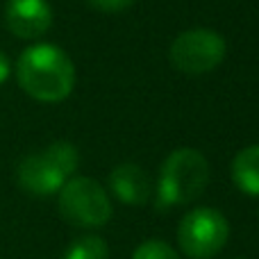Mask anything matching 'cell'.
<instances>
[{
  "label": "cell",
  "instance_id": "cell-8",
  "mask_svg": "<svg viewBox=\"0 0 259 259\" xmlns=\"http://www.w3.org/2000/svg\"><path fill=\"white\" fill-rule=\"evenodd\" d=\"M109 189L121 202L132 207H141L150 200L152 184L146 170L137 164H118L109 173Z\"/></svg>",
  "mask_w": 259,
  "mask_h": 259
},
{
  "label": "cell",
  "instance_id": "cell-13",
  "mask_svg": "<svg viewBox=\"0 0 259 259\" xmlns=\"http://www.w3.org/2000/svg\"><path fill=\"white\" fill-rule=\"evenodd\" d=\"M87 3H89L91 7L100 9V12L112 14V12H123V9H127L134 0H87Z\"/></svg>",
  "mask_w": 259,
  "mask_h": 259
},
{
  "label": "cell",
  "instance_id": "cell-14",
  "mask_svg": "<svg viewBox=\"0 0 259 259\" xmlns=\"http://www.w3.org/2000/svg\"><path fill=\"white\" fill-rule=\"evenodd\" d=\"M9 59L5 57V53H0V84H5V80L9 77Z\"/></svg>",
  "mask_w": 259,
  "mask_h": 259
},
{
  "label": "cell",
  "instance_id": "cell-11",
  "mask_svg": "<svg viewBox=\"0 0 259 259\" xmlns=\"http://www.w3.org/2000/svg\"><path fill=\"white\" fill-rule=\"evenodd\" d=\"M44 152L50 157V161H53V164L57 166L59 170H62L66 180L77 170L80 155H77V148L73 146V143H68V141H55V143H50V146L46 148Z\"/></svg>",
  "mask_w": 259,
  "mask_h": 259
},
{
  "label": "cell",
  "instance_id": "cell-9",
  "mask_svg": "<svg viewBox=\"0 0 259 259\" xmlns=\"http://www.w3.org/2000/svg\"><path fill=\"white\" fill-rule=\"evenodd\" d=\"M232 180L243 193L259 198V143L243 148L234 155Z\"/></svg>",
  "mask_w": 259,
  "mask_h": 259
},
{
  "label": "cell",
  "instance_id": "cell-10",
  "mask_svg": "<svg viewBox=\"0 0 259 259\" xmlns=\"http://www.w3.org/2000/svg\"><path fill=\"white\" fill-rule=\"evenodd\" d=\"M64 259H109V248L105 239L96 237V234H87L80 237L68 246Z\"/></svg>",
  "mask_w": 259,
  "mask_h": 259
},
{
  "label": "cell",
  "instance_id": "cell-6",
  "mask_svg": "<svg viewBox=\"0 0 259 259\" xmlns=\"http://www.w3.org/2000/svg\"><path fill=\"white\" fill-rule=\"evenodd\" d=\"M5 23L18 39H39L53 25V7L48 0H7Z\"/></svg>",
  "mask_w": 259,
  "mask_h": 259
},
{
  "label": "cell",
  "instance_id": "cell-3",
  "mask_svg": "<svg viewBox=\"0 0 259 259\" xmlns=\"http://www.w3.org/2000/svg\"><path fill=\"white\" fill-rule=\"evenodd\" d=\"M59 214L77 228H103L112 219V200L94 178H71L57 193Z\"/></svg>",
  "mask_w": 259,
  "mask_h": 259
},
{
  "label": "cell",
  "instance_id": "cell-12",
  "mask_svg": "<svg viewBox=\"0 0 259 259\" xmlns=\"http://www.w3.org/2000/svg\"><path fill=\"white\" fill-rule=\"evenodd\" d=\"M132 259H180V255L161 239H148L132 252Z\"/></svg>",
  "mask_w": 259,
  "mask_h": 259
},
{
  "label": "cell",
  "instance_id": "cell-7",
  "mask_svg": "<svg viewBox=\"0 0 259 259\" xmlns=\"http://www.w3.org/2000/svg\"><path fill=\"white\" fill-rule=\"evenodd\" d=\"M16 180L23 191L32 196H55L66 182L64 173L50 161L44 150L23 157L16 168Z\"/></svg>",
  "mask_w": 259,
  "mask_h": 259
},
{
  "label": "cell",
  "instance_id": "cell-5",
  "mask_svg": "<svg viewBox=\"0 0 259 259\" xmlns=\"http://www.w3.org/2000/svg\"><path fill=\"white\" fill-rule=\"evenodd\" d=\"M230 239L228 219L219 209L196 207L187 211L178 225V243L191 259H211L225 248Z\"/></svg>",
  "mask_w": 259,
  "mask_h": 259
},
{
  "label": "cell",
  "instance_id": "cell-4",
  "mask_svg": "<svg viewBox=\"0 0 259 259\" xmlns=\"http://www.w3.org/2000/svg\"><path fill=\"white\" fill-rule=\"evenodd\" d=\"M228 53V44L216 30L193 27L180 32L168 50L170 64L184 75H205L219 68Z\"/></svg>",
  "mask_w": 259,
  "mask_h": 259
},
{
  "label": "cell",
  "instance_id": "cell-2",
  "mask_svg": "<svg viewBox=\"0 0 259 259\" xmlns=\"http://www.w3.org/2000/svg\"><path fill=\"white\" fill-rule=\"evenodd\" d=\"M209 184V161L196 148H178L164 159L157 184L161 205H189Z\"/></svg>",
  "mask_w": 259,
  "mask_h": 259
},
{
  "label": "cell",
  "instance_id": "cell-1",
  "mask_svg": "<svg viewBox=\"0 0 259 259\" xmlns=\"http://www.w3.org/2000/svg\"><path fill=\"white\" fill-rule=\"evenodd\" d=\"M21 89L39 103H62L75 87V66L55 44H34L16 62Z\"/></svg>",
  "mask_w": 259,
  "mask_h": 259
}]
</instances>
